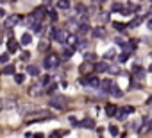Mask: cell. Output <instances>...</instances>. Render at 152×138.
<instances>
[{
  "label": "cell",
  "mask_w": 152,
  "mask_h": 138,
  "mask_svg": "<svg viewBox=\"0 0 152 138\" xmlns=\"http://www.w3.org/2000/svg\"><path fill=\"white\" fill-rule=\"evenodd\" d=\"M52 119V113L43 109V111H34L31 115H27V117L24 119L25 124H34V122H43V120H50Z\"/></svg>",
  "instance_id": "obj_1"
},
{
  "label": "cell",
  "mask_w": 152,
  "mask_h": 138,
  "mask_svg": "<svg viewBox=\"0 0 152 138\" xmlns=\"http://www.w3.org/2000/svg\"><path fill=\"white\" fill-rule=\"evenodd\" d=\"M79 83H81L82 86H91V88H100V79H98V77H95V75H88V74H86L84 77H81V79H79Z\"/></svg>",
  "instance_id": "obj_2"
},
{
  "label": "cell",
  "mask_w": 152,
  "mask_h": 138,
  "mask_svg": "<svg viewBox=\"0 0 152 138\" xmlns=\"http://www.w3.org/2000/svg\"><path fill=\"white\" fill-rule=\"evenodd\" d=\"M59 56L57 54H49L45 58V61H43V65H45V68H49V70H52V68H57L59 66Z\"/></svg>",
  "instance_id": "obj_3"
},
{
  "label": "cell",
  "mask_w": 152,
  "mask_h": 138,
  "mask_svg": "<svg viewBox=\"0 0 152 138\" xmlns=\"http://www.w3.org/2000/svg\"><path fill=\"white\" fill-rule=\"evenodd\" d=\"M20 22H21V16L20 14H9L4 20V25H6V29H13V27H16L20 24Z\"/></svg>",
  "instance_id": "obj_4"
},
{
  "label": "cell",
  "mask_w": 152,
  "mask_h": 138,
  "mask_svg": "<svg viewBox=\"0 0 152 138\" xmlns=\"http://www.w3.org/2000/svg\"><path fill=\"white\" fill-rule=\"evenodd\" d=\"M49 106H50V108H56V109H64V108H66V101H64V97L57 95V97H54V99L49 102Z\"/></svg>",
  "instance_id": "obj_5"
},
{
  "label": "cell",
  "mask_w": 152,
  "mask_h": 138,
  "mask_svg": "<svg viewBox=\"0 0 152 138\" xmlns=\"http://www.w3.org/2000/svg\"><path fill=\"white\" fill-rule=\"evenodd\" d=\"M131 113H134V108H133V106H123V108H120V109L116 111L115 117H116L118 120H123L127 115H131Z\"/></svg>",
  "instance_id": "obj_6"
},
{
  "label": "cell",
  "mask_w": 152,
  "mask_h": 138,
  "mask_svg": "<svg viewBox=\"0 0 152 138\" xmlns=\"http://www.w3.org/2000/svg\"><path fill=\"white\" fill-rule=\"evenodd\" d=\"M68 31L66 29H59V32H57V38H56V41L57 43H63V45H66V40H68Z\"/></svg>",
  "instance_id": "obj_7"
},
{
  "label": "cell",
  "mask_w": 152,
  "mask_h": 138,
  "mask_svg": "<svg viewBox=\"0 0 152 138\" xmlns=\"http://www.w3.org/2000/svg\"><path fill=\"white\" fill-rule=\"evenodd\" d=\"M32 14H34V18H36L38 22H41V20H43V16L47 14V9L43 7V6H39V7H36V9L32 11Z\"/></svg>",
  "instance_id": "obj_8"
},
{
  "label": "cell",
  "mask_w": 152,
  "mask_h": 138,
  "mask_svg": "<svg viewBox=\"0 0 152 138\" xmlns=\"http://www.w3.org/2000/svg\"><path fill=\"white\" fill-rule=\"evenodd\" d=\"M41 93H43L41 84H32V86L29 88V95H31V97H39Z\"/></svg>",
  "instance_id": "obj_9"
},
{
  "label": "cell",
  "mask_w": 152,
  "mask_h": 138,
  "mask_svg": "<svg viewBox=\"0 0 152 138\" xmlns=\"http://www.w3.org/2000/svg\"><path fill=\"white\" fill-rule=\"evenodd\" d=\"M66 27H68V31H74V32H77V31H79V27H81V24H79L77 20L70 18V20L66 22Z\"/></svg>",
  "instance_id": "obj_10"
},
{
  "label": "cell",
  "mask_w": 152,
  "mask_h": 138,
  "mask_svg": "<svg viewBox=\"0 0 152 138\" xmlns=\"http://www.w3.org/2000/svg\"><path fill=\"white\" fill-rule=\"evenodd\" d=\"M77 43H79L77 36H75V34H68V40H66V47H74V49H77Z\"/></svg>",
  "instance_id": "obj_11"
},
{
  "label": "cell",
  "mask_w": 152,
  "mask_h": 138,
  "mask_svg": "<svg viewBox=\"0 0 152 138\" xmlns=\"http://www.w3.org/2000/svg\"><path fill=\"white\" fill-rule=\"evenodd\" d=\"M91 70H95V66L91 65V61H86V63H82V66H81V72H82V74H90Z\"/></svg>",
  "instance_id": "obj_12"
},
{
  "label": "cell",
  "mask_w": 152,
  "mask_h": 138,
  "mask_svg": "<svg viewBox=\"0 0 152 138\" xmlns=\"http://www.w3.org/2000/svg\"><path fill=\"white\" fill-rule=\"evenodd\" d=\"M116 111H118V108H116L115 104H107V106H106V115H107V117H115Z\"/></svg>",
  "instance_id": "obj_13"
},
{
  "label": "cell",
  "mask_w": 152,
  "mask_h": 138,
  "mask_svg": "<svg viewBox=\"0 0 152 138\" xmlns=\"http://www.w3.org/2000/svg\"><path fill=\"white\" fill-rule=\"evenodd\" d=\"M79 126H81V127H88V129H91V127H95V120H93V119H84V120L79 122Z\"/></svg>",
  "instance_id": "obj_14"
},
{
  "label": "cell",
  "mask_w": 152,
  "mask_h": 138,
  "mask_svg": "<svg viewBox=\"0 0 152 138\" xmlns=\"http://www.w3.org/2000/svg\"><path fill=\"white\" fill-rule=\"evenodd\" d=\"M31 41H32V36H31L29 32H25V34H21V38H20V43L24 45V47H27V45H31Z\"/></svg>",
  "instance_id": "obj_15"
},
{
  "label": "cell",
  "mask_w": 152,
  "mask_h": 138,
  "mask_svg": "<svg viewBox=\"0 0 152 138\" xmlns=\"http://www.w3.org/2000/svg\"><path fill=\"white\" fill-rule=\"evenodd\" d=\"M18 47H20V45H18V41H16V40H13V38H11V40L7 41V50H9V52H16V50H18Z\"/></svg>",
  "instance_id": "obj_16"
},
{
  "label": "cell",
  "mask_w": 152,
  "mask_h": 138,
  "mask_svg": "<svg viewBox=\"0 0 152 138\" xmlns=\"http://www.w3.org/2000/svg\"><path fill=\"white\" fill-rule=\"evenodd\" d=\"M70 0H57V9H63V11H66L70 9Z\"/></svg>",
  "instance_id": "obj_17"
},
{
  "label": "cell",
  "mask_w": 152,
  "mask_h": 138,
  "mask_svg": "<svg viewBox=\"0 0 152 138\" xmlns=\"http://www.w3.org/2000/svg\"><path fill=\"white\" fill-rule=\"evenodd\" d=\"M31 29H32V32H34V34H41V32H43V25H41V22H36V24H32V25H31Z\"/></svg>",
  "instance_id": "obj_18"
},
{
  "label": "cell",
  "mask_w": 152,
  "mask_h": 138,
  "mask_svg": "<svg viewBox=\"0 0 152 138\" xmlns=\"http://www.w3.org/2000/svg\"><path fill=\"white\" fill-rule=\"evenodd\" d=\"M27 72H29V75H34L36 77V75H39V68L36 65H29L27 66Z\"/></svg>",
  "instance_id": "obj_19"
},
{
  "label": "cell",
  "mask_w": 152,
  "mask_h": 138,
  "mask_svg": "<svg viewBox=\"0 0 152 138\" xmlns=\"http://www.w3.org/2000/svg\"><path fill=\"white\" fill-rule=\"evenodd\" d=\"M111 86H113V83H111L109 79H104V81H100V88H102L104 91H109V90H111Z\"/></svg>",
  "instance_id": "obj_20"
},
{
  "label": "cell",
  "mask_w": 152,
  "mask_h": 138,
  "mask_svg": "<svg viewBox=\"0 0 152 138\" xmlns=\"http://www.w3.org/2000/svg\"><path fill=\"white\" fill-rule=\"evenodd\" d=\"M95 70L97 72H106V70H109V65H107V63H97L95 65Z\"/></svg>",
  "instance_id": "obj_21"
},
{
  "label": "cell",
  "mask_w": 152,
  "mask_h": 138,
  "mask_svg": "<svg viewBox=\"0 0 152 138\" xmlns=\"http://www.w3.org/2000/svg\"><path fill=\"white\" fill-rule=\"evenodd\" d=\"M74 50H75L74 47L64 49V50H63V59H70V58H72V54H74Z\"/></svg>",
  "instance_id": "obj_22"
},
{
  "label": "cell",
  "mask_w": 152,
  "mask_h": 138,
  "mask_svg": "<svg viewBox=\"0 0 152 138\" xmlns=\"http://www.w3.org/2000/svg\"><path fill=\"white\" fill-rule=\"evenodd\" d=\"M14 70H16V68H14V65H7L2 72H4L6 75H14Z\"/></svg>",
  "instance_id": "obj_23"
},
{
  "label": "cell",
  "mask_w": 152,
  "mask_h": 138,
  "mask_svg": "<svg viewBox=\"0 0 152 138\" xmlns=\"http://www.w3.org/2000/svg\"><path fill=\"white\" fill-rule=\"evenodd\" d=\"M109 93H111V95H115V97H122V90H120L118 86H115V84H113V86H111V90H109Z\"/></svg>",
  "instance_id": "obj_24"
},
{
  "label": "cell",
  "mask_w": 152,
  "mask_h": 138,
  "mask_svg": "<svg viewBox=\"0 0 152 138\" xmlns=\"http://www.w3.org/2000/svg\"><path fill=\"white\" fill-rule=\"evenodd\" d=\"M88 31H90V25L84 22V24H81V27H79V31H77V32H79V34H86Z\"/></svg>",
  "instance_id": "obj_25"
},
{
  "label": "cell",
  "mask_w": 152,
  "mask_h": 138,
  "mask_svg": "<svg viewBox=\"0 0 152 138\" xmlns=\"http://www.w3.org/2000/svg\"><path fill=\"white\" fill-rule=\"evenodd\" d=\"M57 32H59V29H56V27H50V31H49V38L56 41V38H57Z\"/></svg>",
  "instance_id": "obj_26"
},
{
  "label": "cell",
  "mask_w": 152,
  "mask_h": 138,
  "mask_svg": "<svg viewBox=\"0 0 152 138\" xmlns=\"http://www.w3.org/2000/svg\"><path fill=\"white\" fill-rule=\"evenodd\" d=\"M104 34H106V31H104V27H97V29L93 31V36H95V38H102Z\"/></svg>",
  "instance_id": "obj_27"
},
{
  "label": "cell",
  "mask_w": 152,
  "mask_h": 138,
  "mask_svg": "<svg viewBox=\"0 0 152 138\" xmlns=\"http://www.w3.org/2000/svg\"><path fill=\"white\" fill-rule=\"evenodd\" d=\"M38 50H39V52H47V50H49V43H47V41H41V43L38 45Z\"/></svg>",
  "instance_id": "obj_28"
},
{
  "label": "cell",
  "mask_w": 152,
  "mask_h": 138,
  "mask_svg": "<svg viewBox=\"0 0 152 138\" xmlns=\"http://www.w3.org/2000/svg\"><path fill=\"white\" fill-rule=\"evenodd\" d=\"M98 20L102 22V24H106V22H109V13H100Z\"/></svg>",
  "instance_id": "obj_29"
},
{
  "label": "cell",
  "mask_w": 152,
  "mask_h": 138,
  "mask_svg": "<svg viewBox=\"0 0 152 138\" xmlns=\"http://www.w3.org/2000/svg\"><path fill=\"white\" fill-rule=\"evenodd\" d=\"M141 20H143V16H136V18L131 22V25H129V27H136V25H140V24H141Z\"/></svg>",
  "instance_id": "obj_30"
},
{
  "label": "cell",
  "mask_w": 152,
  "mask_h": 138,
  "mask_svg": "<svg viewBox=\"0 0 152 138\" xmlns=\"http://www.w3.org/2000/svg\"><path fill=\"white\" fill-rule=\"evenodd\" d=\"M50 81H52V79H50V75H43V77H41V86H49V84H50Z\"/></svg>",
  "instance_id": "obj_31"
},
{
  "label": "cell",
  "mask_w": 152,
  "mask_h": 138,
  "mask_svg": "<svg viewBox=\"0 0 152 138\" xmlns=\"http://www.w3.org/2000/svg\"><path fill=\"white\" fill-rule=\"evenodd\" d=\"M14 81H16V84H21V83L25 81V75H24V74H16V75H14Z\"/></svg>",
  "instance_id": "obj_32"
},
{
  "label": "cell",
  "mask_w": 152,
  "mask_h": 138,
  "mask_svg": "<svg viewBox=\"0 0 152 138\" xmlns=\"http://www.w3.org/2000/svg\"><path fill=\"white\" fill-rule=\"evenodd\" d=\"M9 54H11L9 50H7L6 54H0V63H7V61H9Z\"/></svg>",
  "instance_id": "obj_33"
},
{
  "label": "cell",
  "mask_w": 152,
  "mask_h": 138,
  "mask_svg": "<svg viewBox=\"0 0 152 138\" xmlns=\"http://www.w3.org/2000/svg\"><path fill=\"white\" fill-rule=\"evenodd\" d=\"M109 133H111L113 136H118V134H120V131H118L116 126H109Z\"/></svg>",
  "instance_id": "obj_34"
},
{
  "label": "cell",
  "mask_w": 152,
  "mask_h": 138,
  "mask_svg": "<svg viewBox=\"0 0 152 138\" xmlns=\"http://www.w3.org/2000/svg\"><path fill=\"white\" fill-rule=\"evenodd\" d=\"M84 58H86V61H91V63H93V61H95V58H97V56H95V54H93V52H86V56H84Z\"/></svg>",
  "instance_id": "obj_35"
},
{
  "label": "cell",
  "mask_w": 152,
  "mask_h": 138,
  "mask_svg": "<svg viewBox=\"0 0 152 138\" xmlns=\"http://www.w3.org/2000/svg\"><path fill=\"white\" fill-rule=\"evenodd\" d=\"M56 90H57V84H56V83H50V84H49V88H47L49 93H54Z\"/></svg>",
  "instance_id": "obj_36"
},
{
  "label": "cell",
  "mask_w": 152,
  "mask_h": 138,
  "mask_svg": "<svg viewBox=\"0 0 152 138\" xmlns=\"http://www.w3.org/2000/svg\"><path fill=\"white\" fill-rule=\"evenodd\" d=\"M47 14H49V18H50V22H56V20H57V13H56V11H49Z\"/></svg>",
  "instance_id": "obj_37"
},
{
  "label": "cell",
  "mask_w": 152,
  "mask_h": 138,
  "mask_svg": "<svg viewBox=\"0 0 152 138\" xmlns=\"http://www.w3.org/2000/svg\"><path fill=\"white\" fill-rule=\"evenodd\" d=\"M20 59H21V61H29V59H31V54H29L27 50H25V52H21V56H20Z\"/></svg>",
  "instance_id": "obj_38"
},
{
  "label": "cell",
  "mask_w": 152,
  "mask_h": 138,
  "mask_svg": "<svg viewBox=\"0 0 152 138\" xmlns=\"http://www.w3.org/2000/svg\"><path fill=\"white\" fill-rule=\"evenodd\" d=\"M127 25L125 24H122V22H115V29H118V31H123Z\"/></svg>",
  "instance_id": "obj_39"
},
{
  "label": "cell",
  "mask_w": 152,
  "mask_h": 138,
  "mask_svg": "<svg viewBox=\"0 0 152 138\" xmlns=\"http://www.w3.org/2000/svg\"><path fill=\"white\" fill-rule=\"evenodd\" d=\"M127 58H129V56H127V52H123V54H120V56H118V61H120V63H125V61H127Z\"/></svg>",
  "instance_id": "obj_40"
},
{
  "label": "cell",
  "mask_w": 152,
  "mask_h": 138,
  "mask_svg": "<svg viewBox=\"0 0 152 138\" xmlns=\"http://www.w3.org/2000/svg\"><path fill=\"white\" fill-rule=\"evenodd\" d=\"M113 11H123V6L122 4H113Z\"/></svg>",
  "instance_id": "obj_41"
},
{
  "label": "cell",
  "mask_w": 152,
  "mask_h": 138,
  "mask_svg": "<svg viewBox=\"0 0 152 138\" xmlns=\"http://www.w3.org/2000/svg\"><path fill=\"white\" fill-rule=\"evenodd\" d=\"M145 133H148V124H145V126L140 129V134H145Z\"/></svg>",
  "instance_id": "obj_42"
},
{
  "label": "cell",
  "mask_w": 152,
  "mask_h": 138,
  "mask_svg": "<svg viewBox=\"0 0 152 138\" xmlns=\"http://www.w3.org/2000/svg\"><path fill=\"white\" fill-rule=\"evenodd\" d=\"M147 29H150V31H152V16L147 20Z\"/></svg>",
  "instance_id": "obj_43"
},
{
  "label": "cell",
  "mask_w": 152,
  "mask_h": 138,
  "mask_svg": "<svg viewBox=\"0 0 152 138\" xmlns=\"http://www.w3.org/2000/svg\"><path fill=\"white\" fill-rule=\"evenodd\" d=\"M113 54H115V52H113V50H109V52H107L104 58H106V59H111V58H113Z\"/></svg>",
  "instance_id": "obj_44"
},
{
  "label": "cell",
  "mask_w": 152,
  "mask_h": 138,
  "mask_svg": "<svg viewBox=\"0 0 152 138\" xmlns=\"http://www.w3.org/2000/svg\"><path fill=\"white\" fill-rule=\"evenodd\" d=\"M0 16H2V18L6 16V11H4V9H0Z\"/></svg>",
  "instance_id": "obj_45"
},
{
  "label": "cell",
  "mask_w": 152,
  "mask_h": 138,
  "mask_svg": "<svg viewBox=\"0 0 152 138\" xmlns=\"http://www.w3.org/2000/svg\"><path fill=\"white\" fill-rule=\"evenodd\" d=\"M148 131H150V133H152V122H150V124H148Z\"/></svg>",
  "instance_id": "obj_46"
},
{
  "label": "cell",
  "mask_w": 152,
  "mask_h": 138,
  "mask_svg": "<svg viewBox=\"0 0 152 138\" xmlns=\"http://www.w3.org/2000/svg\"><path fill=\"white\" fill-rule=\"evenodd\" d=\"M43 2H50V0H43Z\"/></svg>",
  "instance_id": "obj_47"
}]
</instances>
